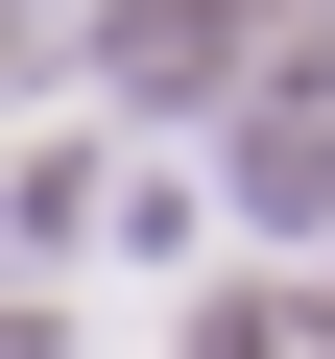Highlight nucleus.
Wrapping results in <instances>:
<instances>
[{"label":"nucleus","mask_w":335,"mask_h":359,"mask_svg":"<svg viewBox=\"0 0 335 359\" xmlns=\"http://www.w3.org/2000/svg\"><path fill=\"white\" fill-rule=\"evenodd\" d=\"M192 359H311V311H216V335H192Z\"/></svg>","instance_id":"f257e3e1"}]
</instances>
